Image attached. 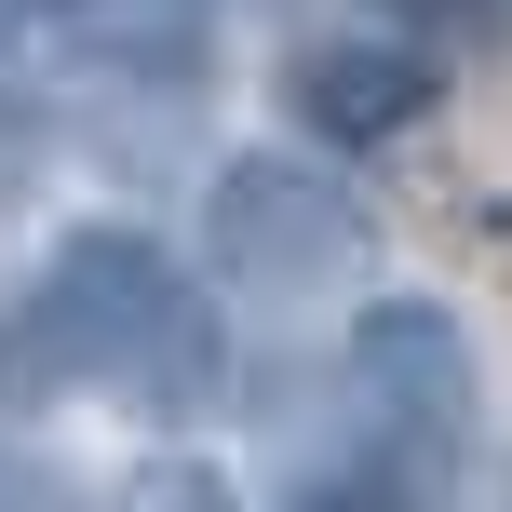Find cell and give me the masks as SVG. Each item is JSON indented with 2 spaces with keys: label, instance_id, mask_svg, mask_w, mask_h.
Masks as SVG:
<instances>
[{
  "label": "cell",
  "instance_id": "obj_2",
  "mask_svg": "<svg viewBox=\"0 0 512 512\" xmlns=\"http://www.w3.org/2000/svg\"><path fill=\"white\" fill-rule=\"evenodd\" d=\"M203 270L230 297H337L378 270V216L337 149H230L203 176Z\"/></svg>",
  "mask_w": 512,
  "mask_h": 512
},
{
  "label": "cell",
  "instance_id": "obj_6",
  "mask_svg": "<svg viewBox=\"0 0 512 512\" xmlns=\"http://www.w3.org/2000/svg\"><path fill=\"white\" fill-rule=\"evenodd\" d=\"M297 512H418V486H405V459H364V472H324Z\"/></svg>",
  "mask_w": 512,
  "mask_h": 512
},
{
  "label": "cell",
  "instance_id": "obj_4",
  "mask_svg": "<svg viewBox=\"0 0 512 512\" xmlns=\"http://www.w3.org/2000/svg\"><path fill=\"white\" fill-rule=\"evenodd\" d=\"M432 95H445V68L418 41H391V27H324V41L283 54V108H297V135L337 149V162L378 149V135H405Z\"/></svg>",
  "mask_w": 512,
  "mask_h": 512
},
{
  "label": "cell",
  "instance_id": "obj_3",
  "mask_svg": "<svg viewBox=\"0 0 512 512\" xmlns=\"http://www.w3.org/2000/svg\"><path fill=\"white\" fill-rule=\"evenodd\" d=\"M337 364H351V418L378 432V459H405V472L459 459L472 418H486V364H472V324L445 297H351Z\"/></svg>",
  "mask_w": 512,
  "mask_h": 512
},
{
  "label": "cell",
  "instance_id": "obj_5",
  "mask_svg": "<svg viewBox=\"0 0 512 512\" xmlns=\"http://www.w3.org/2000/svg\"><path fill=\"white\" fill-rule=\"evenodd\" d=\"M41 14L95 68H189L203 54V0H41Z\"/></svg>",
  "mask_w": 512,
  "mask_h": 512
},
{
  "label": "cell",
  "instance_id": "obj_7",
  "mask_svg": "<svg viewBox=\"0 0 512 512\" xmlns=\"http://www.w3.org/2000/svg\"><path fill=\"white\" fill-rule=\"evenodd\" d=\"M122 512H230V486H216L203 459H162V472H149V486H135Z\"/></svg>",
  "mask_w": 512,
  "mask_h": 512
},
{
  "label": "cell",
  "instance_id": "obj_1",
  "mask_svg": "<svg viewBox=\"0 0 512 512\" xmlns=\"http://www.w3.org/2000/svg\"><path fill=\"white\" fill-rule=\"evenodd\" d=\"M54 391H122V405H203L216 391V297L176 270L162 230L95 216L0 310V405H54Z\"/></svg>",
  "mask_w": 512,
  "mask_h": 512
},
{
  "label": "cell",
  "instance_id": "obj_8",
  "mask_svg": "<svg viewBox=\"0 0 512 512\" xmlns=\"http://www.w3.org/2000/svg\"><path fill=\"white\" fill-rule=\"evenodd\" d=\"M0 512H81L68 486H54L41 459H14V445H0Z\"/></svg>",
  "mask_w": 512,
  "mask_h": 512
}]
</instances>
